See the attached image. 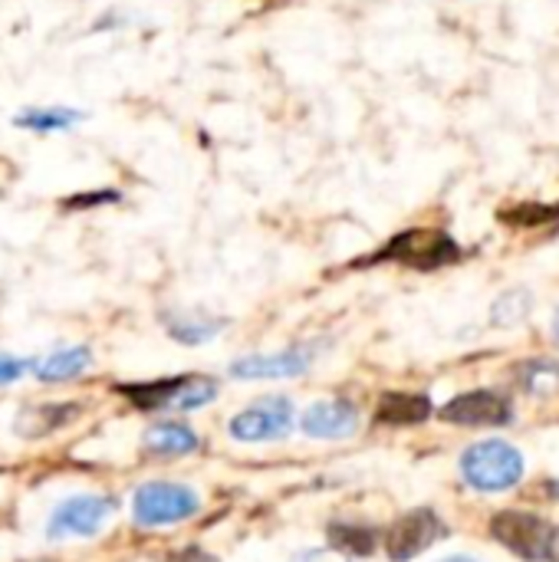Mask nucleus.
<instances>
[{"mask_svg":"<svg viewBox=\"0 0 559 562\" xmlns=\"http://www.w3.org/2000/svg\"><path fill=\"white\" fill-rule=\"evenodd\" d=\"M455 254H458L455 240L441 231H405L382 250V257L409 263V267H422V270L441 267V263L455 260Z\"/></svg>","mask_w":559,"mask_h":562,"instance_id":"0eeeda50","label":"nucleus"},{"mask_svg":"<svg viewBox=\"0 0 559 562\" xmlns=\"http://www.w3.org/2000/svg\"><path fill=\"white\" fill-rule=\"evenodd\" d=\"M82 408L79 405H40V408H26L20 412V418L13 422L20 438H46L56 428L69 425Z\"/></svg>","mask_w":559,"mask_h":562,"instance_id":"ddd939ff","label":"nucleus"},{"mask_svg":"<svg viewBox=\"0 0 559 562\" xmlns=\"http://www.w3.org/2000/svg\"><path fill=\"white\" fill-rule=\"evenodd\" d=\"M290 431H293V402L283 398V395L260 398V402L247 405L244 412H237L231 418V438L247 441V445L280 441Z\"/></svg>","mask_w":559,"mask_h":562,"instance_id":"7ed1b4c3","label":"nucleus"},{"mask_svg":"<svg viewBox=\"0 0 559 562\" xmlns=\"http://www.w3.org/2000/svg\"><path fill=\"white\" fill-rule=\"evenodd\" d=\"M122 194L119 191H96V194H79V198H72V201H66V207H82V211H89V207H99V204H112V201H119Z\"/></svg>","mask_w":559,"mask_h":562,"instance_id":"aec40b11","label":"nucleus"},{"mask_svg":"<svg viewBox=\"0 0 559 562\" xmlns=\"http://www.w3.org/2000/svg\"><path fill=\"white\" fill-rule=\"evenodd\" d=\"M428 412H432V402L425 395L392 392L379 402V422L385 425H418L428 418Z\"/></svg>","mask_w":559,"mask_h":562,"instance_id":"f3484780","label":"nucleus"},{"mask_svg":"<svg viewBox=\"0 0 559 562\" xmlns=\"http://www.w3.org/2000/svg\"><path fill=\"white\" fill-rule=\"evenodd\" d=\"M214 398H217V382L214 379H208V375H185L181 392L175 398V408L178 412H198V408H204Z\"/></svg>","mask_w":559,"mask_h":562,"instance_id":"6ab92c4d","label":"nucleus"},{"mask_svg":"<svg viewBox=\"0 0 559 562\" xmlns=\"http://www.w3.org/2000/svg\"><path fill=\"white\" fill-rule=\"evenodd\" d=\"M359 428V412L349 402L329 398V402H316L306 408L303 415V431L310 438H323V441H339L349 438Z\"/></svg>","mask_w":559,"mask_h":562,"instance_id":"1a4fd4ad","label":"nucleus"},{"mask_svg":"<svg viewBox=\"0 0 559 562\" xmlns=\"http://www.w3.org/2000/svg\"><path fill=\"white\" fill-rule=\"evenodd\" d=\"M293 562H349V557L329 547V550H306V553H300Z\"/></svg>","mask_w":559,"mask_h":562,"instance_id":"4be33fe9","label":"nucleus"},{"mask_svg":"<svg viewBox=\"0 0 559 562\" xmlns=\"http://www.w3.org/2000/svg\"><path fill=\"white\" fill-rule=\"evenodd\" d=\"M547 560L559 562V530L550 533V547H547Z\"/></svg>","mask_w":559,"mask_h":562,"instance_id":"5701e85b","label":"nucleus"},{"mask_svg":"<svg viewBox=\"0 0 559 562\" xmlns=\"http://www.w3.org/2000/svg\"><path fill=\"white\" fill-rule=\"evenodd\" d=\"M198 510V494L181 484H145L132 497V517L138 527H171L194 517Z\"/></svg>","mask_w":559,"mask_h":562,"instance_id":"f03ea898","label":"nucleus"},{"mask_svg":"<svg viewBox=\"0 0 559 562\" xmlns=\"http://www.w3.org/2000/svg\"><path fill=\"white\" fill-rule=\"evenodd\" d=\"M441 418L445 422H455V425H504L511 418L504 398H497L494 392H468V395H458L455 402H448L441 408Z\"/></svg>","mask_w":559,"mask_h":562,"instance_id":"9d476101","label":"nucleus"},{"mask_svg":"<svg viewBox=\"0 0 559 562\" xmlns=\"http://www.w3.org/2000/svg\"><path fill=\"white\" fill-rule=\"evenodd\" d=\"M441 562H478V560H468V557H451V560H441Z\"/></svg>","mask_w":559,"mask_h":562,"instance_id":"b1692460","label":"nucleus"},{"mask_svg":"<svg viewBox=\"0 0 559 562\" xmlns=\"http://www.w3.org/2000/svg\"><path fill=\"white\" fill-rule=\"evenodd\" d=\"M329 543H333V550H339V553L369 557V553L376 550V533L366 530V527H356V524H333V527H329Z\"/></svg>","mask_w":559,"mask_h":562,"instance_id":"a211bd4d","label":"nucleus"},{"mask_svg":"<svg viewBox=\"0 0 559 562\" xmlns=\"http://www.w3.org/2000/svg\"><path fill=\"white\" fill-rule=\"evenodd\" d=\"M554 329H557V339H559V310H557V319H554Z\"/></svg>","mask_w":559,"mask_h":562,"instance_id":"393cba45","label":"nucleus"},{"mask_svg":"<svg viewBox=\"0 0 559 562\" xmlns=\"http://www.w3.org/2000/svg\"><path fill=\"white\" fill-rule=\"evenodd\" d=\"M441 537H445V524L432 510H412L392 524V530L385 537V550H389V560H415L428 547H435Z\"/></svg>","mask_w":559,"mask_h":562,"instance_id":"39448f33","label":"nucleus"},{"mask_svg":"<svg viewBox=\"0 0 559 562\" xmlns=\"http://www.w3.org/2000/svg\"><path fill=\"white\" fill-rule=\"evenodd\" d=\"M145 448H148L152 454H161V458L191 454V451H198V435H194L188 425L161 422V425H152V428L145 431Z\"/></svg>","mask_w":559,"mask_h":562,"instance_id":"dca6fc26","label":"nucleus"},{"mask_svg":"<svg viewBox=\"0 0 559 562\" xmlns=\"http://www.w3.org/2000/svg\"><path fill=\"white\" fill-rule=\"evenodd\" d=\"M115 504L109 497L99 494H76L69 501H63L46 524V537L49 540H66V537H96L105 520L112 517Z\"/></svg>","mask_w":559,"mask_h":562,"instance_id":"20e7f679","label":"nucleus"},{"mask_svg":"<svg viewBox=\"0 0 559 562\" xmlns=\"http://www.w3.org/2000/svg\"><path fill=\"white\" fill-rule=\"evenodd\" d=\"M165 326L168 336L181 346H201L211 342L227 323L214 319V316H198V313H165Z\"/></svg>","mask_w":559,"mask_h":562,"instance_id":"4468645a","label":"nucleus"},{"mask_svg":"<svg viewBox=\"0 0 559 562\" xmlns=\"http://www.w3.org/2000/svg\"><path fill=\"white\" fill-rule=\"evenodd\" d=\"M92 366V352L86 346H69V349H56L43 359H36L30 369L40 382H69L76 375H82Z\"/></svg>","mask_w":559,"mask_h":562,"instance_id":"f8f14e48","label":"nucleus"},{"mask_svg":"<svg viewBox=\"0 0 559 562\" xmlns=\"http://www.w3.org/2000/svg\"><path fill=\"white\" fill-rule=\"evenodd\" d=\"M313 366V349L293 346L283 352H254L237 362H231V375L244 382H264V379H297Z\"/></svg>","mask_w":559,"mask_h":562,"instance_id":"6e6552de","label":"nucleus"},{"mask_svg":"<svg viewBox=\"0 0 559 562\" xmlns=\"http://www.w3.org/2000/svg\"><path fill=\"white\" fill-rule=\"evenodd\" d=\"M461 474L474 491L501 494V491H511V487L521 484L524 454L514 445L501 441V438H488V441L471 445L461 454Z\"/></svg>","mask_w":559,"mask_h":562,"instance_id":"f257e3e1","label":"nucleus"},{"mask_svg":"<svg viewBox=\"0 0 559 562\" xmlns=\"http://www.w3.org/2000/svg\"><path fill=\"white\" fill-rule=\"evenodd\" d=\"M185 375L178 379H155V382H142V385H122L119 392L142 412H165L175 408V398L181 392Z\"/></svg>","mask_w":559,"mask_h":562,"instance_id":"2eb2a0df","label":"nucleus"},{"mask_svg":"<svg viewBox=\"0 0 559 562\" xmlns=\"http://www.w3.org/2000/svg\"><path fill=\"white\" fill-rule=\"evenodd\" d=\"M86 119V112L72 109V105H26L13 115V125L20 132H33V135H53V132H69L72 125H79Z\"/></svg>","mask_w":559,"mask_h":562,"instance_id":"9b49d317","label":"nucleus"},{"mask_svg":"<svg viewBox=\"0 0 559 562\" xmlns=\"http://www.w3.org/2000/svg\"><path fill=\"white\" fill-rule=\"evenodd\" d=\"M557 494H559V484H557Z\"/></svg>","mask_w":559,"mask_h":562,"instance_id":"a878e982","label":"nucleus"},{"mask_svg":"<svg viewBox=\"0 0 559 562\" xmlns=\"http://www.w3.org/2000/svg\"><path fill=\"white\" fill-rule=\"evenodd\" d=\"M26 369H30V362H23L16 356H0V385H13Z\"/></svg>","mask_w":559,"mask_h":562,"instance_id":"412c9836","label":"nucleus"},{"mask_svg":"<svg viewBox=\"0 0 559 562\" xmlns=\"http://www.w3.org/2000/svg\"><path fill=\"white\" fill-rule=\"evenodd\" d=\"M491 530L517 557H524V560H547V547H550V533H554V527L547 520H540L534 514L507 510V514H501L491 524Z\"/></svg>","mask_w":559,"mask_h":562,"instance_id":"423d86ee","label":"nucleus"}]
</instances>
